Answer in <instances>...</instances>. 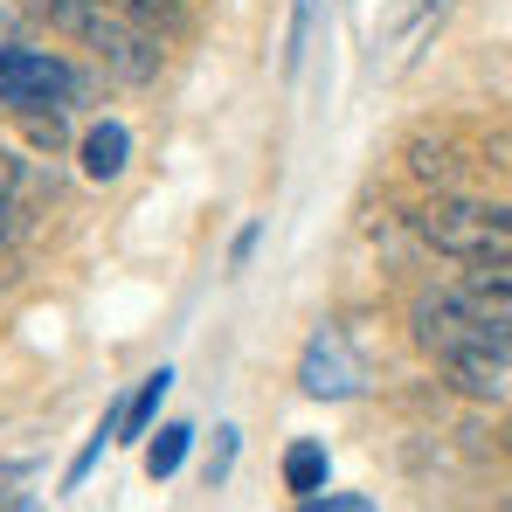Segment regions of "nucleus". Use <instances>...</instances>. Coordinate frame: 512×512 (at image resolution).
Returning <instances> with one entry per match:
<instances>
[{"mask_svg": "<svg viewBox=\"0 0 512 512\" xmlns=\"http://www.w3.org/2000/svg\"><path fill=\"white\" fill-rule=\"evenodd\" d=\"M416 340H423L471 395L499 388V367H512V326L471 312L457 291H436V298L416 305Z\"/></svg>", "mask_w": 512, "mask_h": 512, "instance_id": "1", "label": "nucleus"}, {"mask_svg": "<svg viewBox=\"0 0 512 512\" xmlns=\"http://www.w3.org/2000/svg\"><path fill=\"white\" fill-rule=\"evenodd\" d=\"M416 236L443 256H464V263H492L512 250V208L506 201H471V194H443L416 215Z\"/></svg>", "mask_w": 512, "mask_h": 512, "instance_id": "2", "label": "nucleus"}, {"mask_svg": "<svg viewBox=\"0 0 512 512\" xmlns=\"http://www.w3.org/2000/svg\"><path fill=\"white\" fill-rule=\"evenodd\" d=\"M77 42H90V49H97V63H104L111 77H125V84H153V77H160V63H167V49H160L146 28H132L125 14H111V7H97V14H90V28L77 35Z\"/></svg>", "mask_w": 512, "mask_h": 512, "instance_id": "3", "label": "nucleus"}, {"mask_svg": "<svg viewBox=\"0 0 512 512\" xmlns=\"http://www.w3.org/2000/svg\"><path fill=\"white\" fill-rule=\"evenodd\" d=\"M70 90H77V70L63 56H49V49H0V104L42 111V104H56Z\"/></svg>", "mask_w": 512, "mask_h": 512, "instance_id": "4", "label": "nucleus"}, {"mask_svg": "<svg viewBox=\"0 0 512 512\" xmlns=\"http://www.w3.org/2000/svg\"><path fill=\"white\" fill-rule=\"evenodd\" d=\"M298 388L319 395V402H346V395L360 388V360H353V346H346L340 333H312L305 360H298Z\"/></svg>", "mask_w": 512, "mask_h": 512, "instance_id": "5", "label": "nucleus"}, {"mask_svg": "<svg viewBox=\"0 0 512 512\" xmlns=\"http://www.w3.org/2000/svg\"><path fill=\"white\" fill-rule=\"evenodd\" d=\"M167 388H173V367H153V374L139 381V395H125V402L104 416L111 443H132V436H146V429H153V416H160V402H167Z\"/></svg>", "mask_w": 512, "mask_h": 512, "instance_id": "6", "label": "nucleus"}, {"mask_svg": "<svg viewBox=\"0 0 512 512\" xmlns=\"http://www.w3.org/2000/svg\"><path fill=\"white\" fill-rule=\"evenodd\" d=\"M125 160H132V132H125V125L104 118V125H90V132H84V173H90V180H118Z\"/></svg>", "mask_w": 512, "mask_h": 512, "instance_id": "7", "label": "nucleus"}, {"mask_svg": "<svg viewBox=\"0 0 512 512\" xmlns=\"http://www.w3.org/2000/svg\"><path fill=\"white\" fill-rule=\"evenodd\" d=\"M457 298H464L471 312H485V319H506V326H512V270H485V263H478V270L457 284Z\"/></svg>", "mask_w": 512, "mask_h": 512, "instance_id": "8", "label": "nucleus"}, {"mask_svg": "<svg viewBox=\"0 0 512 512\" xmlns=\"http://www.w3.org/2000/svg\"><path fill=\"white\" fill-rule=\"evenodd\" d=\"M326 443H291L284 450V485L298 492V499H312V492H326Z\"/></svg>", "mask_w": 512, "mask_h": 512, "instance_id": "9", "label": "nucleus"}, {"mask_svg": "<svg viewBox=\"0 0 512 512\" xmlns=\"http://www.w3.org/2000/svg\"><path fill=\"white\" fill-rule=\"evenodd\" d=\"M187 443H194V429H187V423H167L153 443H146V478H160V485H167L173 471L187 464Z\"/></svg>", "mask_w": 512, "mask_h": 512, "instance_id": "10", "label": "nucleus"}, {"mask_svg": "<svg viewBox=\"0 0 512 512\" xmlns=\"http://www.w3.org/2000/svg\"><path fill=\"white\" fill-rule=\"evenodd\" d=\"M312 7H319V0H291V35H284V77H298V63H305V35H312Z\"/></svg>", "mask_w": 512, "mask_h": 512, "instance_id": "11", "label": "nucleus"}, {"mask_svg": "<svg viewBox=\"0 0 512 512\" xmlns=\"http://www.w3.org/2000/svg\"><path fill=\"white\" fill-rule=\"evenodd\" d=\"M298 512H374L360 492H312V499H298Z\"/></svg>", "mask_w": 512, "mask_h": 512, "instance_id": "12", "label": "nucleus"}, {"mask_svg": "<svg viewBox=\"0 0 512 512\" xmlns=\"http://www.w3.org/2000/svg\"><path fill=\"white\" fill-rule=\"evenodd\" d=\"M28 478H35V464H28V457H7V464H0V512L14 506V492H21Z\"/></svg>", "mask_w": 512, "mask_h": 512, "instance_id": "13", "label": "nucleus"}, {"mask_svg": "<svg viewBox=\"0 0 512 512\" xmlns=\"http://www.w3.org/2000/svg\"><path fill=\"white\" fill-rule=\"evenodd\" d=\"M21 118H28V132H35L42 146H63V118H56V111H49V118H42V111H21Z\"/></svg>", "mask_w": 512, "mask_h": 512, "instance_id": "14", "label": "nucleus"}, {"mask_svg": "<svg viewBox=\"0 0 512 512\" xmlns=\"http://www.w3.org/2000/svg\"><path fill=\"white\" fill-rule=\"evenodd\" d=\"M21 236V215H14V194H0V243Z\"/></svg>", "mask_w": 512, "mask_h": 512, "instance_id": "15", "label": "nucleus"}, {"mask_svg": "<svg viewBox=\"0 0 512 512\" xmlns=\"http://www.w3.org/2000/svg\"><path fill=\"white\" fill-rule=\"evenodd\" d=\"M14 187H21V160H14V153H0V194H14Z\"/></svg>", "mask_w": 512, "mask_h": 512, "instance_id": "16", "label": "nucleus"}, {"mask_svg": "<svg viewBox=\"0 0 512 512\" xmlns=\"http://www.w3.org/2000/svg\"><path fill=\"white\" fill-rule=\"evenodd\" d=\"M506 450H512V423H506Z\"/></svg>", "mask_w": 512, "mask_h": 512, "instance_id": "17", "label": "nucleus"}]
</instances>
